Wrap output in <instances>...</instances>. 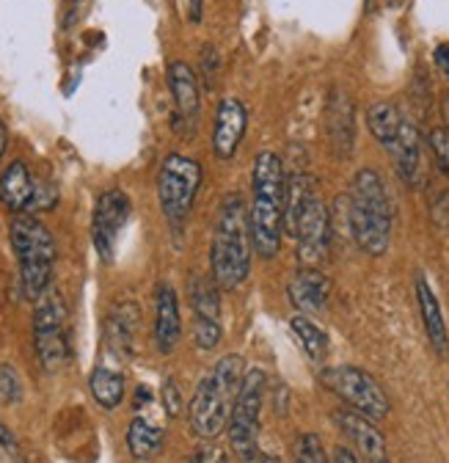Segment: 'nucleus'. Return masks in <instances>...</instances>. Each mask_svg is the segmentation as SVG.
<instances>
[{
    "mask_svg": "<svg viewBox=\"0 0 449 463\" xmlns=\"http://www.w3.org/2000/svg\"><path fill=\"white\" fill-rule=\"evenodd\" d=\"M287 221V171L276 152H259L251 168V241L262 260H273L282 249Z\"/></svg>",
    "mask_w": 449,
    "mask_h": 463,
    "instance_id": "1",
    "label": "nucleus"
},
{
    "mask_svg": "<svg viewBox=\"0 0 449 463\" xmlns=\"http://www.w3.org/2000/svg\"><path fill=\"white\" fill-rule=\"evenodd\" d=\"M254 241L248 207L240 194H227L218 207L212 246H210V268L212 279L220 289H238L251 276Z\"/></svg>",
    "mask_w": 449,
    "mask_h": 463,
    "instance_id": "2",
    "label": "nucleus"
},
{
    "mask_svg": "<svg viewBox=\"0 0 449 463\" xmlns=\"http://www.w3.org/2000/svg\"><path fill=\"white\" fill-rule=\"evenodd\" d=\"M246 362L238 354L223 356L212 364V370L199 381L191 409H188V420L191 428L199 439H218L229 425L232 409L238 402V394L243 389V378H246Z\"/></svg>",
    "mask_w": 449,
    "mask_h": 463,
    "instance_id": "3",
    "label": "nucleus"
},
{
    "mask_svg": "<svg viewBox=\"0 0 449 463\" xmlns=\"http://www.w3.org/2000/svg\"><path fill=\"white\" fill-rule=\"evenodd\" d=\"M345 210H348V229L356 246L372 257L386 254L395 213H391L386 185L375 168H361L353 177L351 194L345 196Z\"/></svg>",
    "mask_w": 449,
    "mask_h": 463,
    "instance_id": "4",
    "label": "nucleus"
},
{
    "mask_svg": "<svg viewBox=\"0 0 449 463\" xmlns=\"http://www.w3.org/2000/svg\"><path fill=\"white\" fill-rule=\"evenodd\" d=\"M9 238L20 262L23 293L31 301H39L50 289L52 265H55V243L50 229L31 213H17L9 226Z\"/></svg>",
    "mask_w": 449,
    "mask_h": 463,
    "instance_id": "5",
    "label": "nucleus"
},
{
    "mask_svg": "<svg viewBox=\"0 0 449 463\" xmlns=\"http://www.w3.org/2000/svg\"><path fill=\"white\" fill-rule=\"evenodd\" d=\"M201 185V165L199 160L188 157V155H168L160 163L157 171V202L160 210L165 215V221L172 223L174 229H180L196 202Z\"/></svg>",
    "mask_w": 449,
    "mask_h": 463,
    "instance_id": "6",
    "label": "nucleus"
},
{
    "mask_svg": "<svg viewBox=\"0 0 449 463\" xmlns=\"http://www.w3.org/2000/svg\"><path fill=\"white\" fill-rule=\"evenodd\" d=\"M265 386H267L265 373L248 370L229 417V444L235 455L246 463L259 460V417L265 405Z\"/></svg>",
    "mask_w": 449,
    "mask_h": 463,
    "instance_id": "7",
    "label": "nucleus"
},
{
    "mask_svg": "<svg viewBox=\"0 0 449 463\" xmlns=\"http://www.w3.org/2000/svg\"><path fill=\"white\" fill-rule=\"evenodd\" d=\"M33 347L44 370H61L70 362L67 307L59 293H47L36 301L33 312Z\"/></svg>",
    "mask_w": 449,
    "mask_h": 463,
    "instance_id": "8",
    "label": "nucleus"
},
{
    "mask_svg": "<svg viewBox=\"0 0 449 463\" xmlns=\"http://www.w3.org/2000/svg\"><path fill=\"white\" fill-rule=\"evenodd\" d=\"M323 383L336 397H342L351 405V411L364 414L372 422H378L388 414V397H386L383 386L369 373H364L353 364H340V367L325 370Z\"/></svg>",
    "mask_w": 449,
    "mask_h": 463,
    "instance_id": "9",
    "label": "nucleus"
},
{
    "mask_svg": "<svg viewBox=\"0 0 449 463\" xmlns=\"http://www.w3.org/2000/svg\"><path fill=\"white\" fill-rule=\"evenodd\" d=\"M290 235L298 243L295 254L304 268H317L325 260L331 235H333V221H331V210L325 207V202L320 196L314 202H309V207L301 213Z\"/></svg>",
    "mask_w": 449,
    "mask_h": 463,
    "instance_id": "10",
    "label": "nucleus"
},
{
    "mask_svg": "<svg viewBox=\"0 0 449 463\" xmlns=\"http://www.w3.org/2000/svg\"><path fill=\"white\" fill-rule=\"evenodd\" d=\"M130 218V199L125 191H105L97 204H94V215H91V241L94 249L99 254V260L110 262L117 254V241L119 232L125 229Z\"/></svg>",
    "mask_w": 449,
    "mask_h": 463,
    "instance_id": "11",
    "label": "nucleus"
},
{
    "mask_svg": "<svg viewBox=\"0 0 449 463\" xmlns=\"http://www.w3.org/2000/svg\"><path fill=\"white\" fill-rule=\"evenodd\" d=\"M168 89L174 97V128L182 136H193L201 113V91H199V78L185 61L168 64Z\"/></svg>",
    "mask_w": 449,
    "mask_h": 463,
    "instance_id": "12",
    "label": "nucleus"
},
{
    "mask_svg": "<svg viewBox=\"0 0 449 463\" xmlns=\"http://www.w3.org/2000/svg\"><path fill=\"white\" fill-rule=\"evenodd\" d=\"M248 128V110L243 99L238 97H223L215 110V125H212V152L220 160H232L243 144Z\"/></svg>",
    "mask_w": 449,
    "mask_h": 463,
    "instance_id": "13",
    "label": "nucleus"
},
{
    "mask_svg": "<svg viewBox=\"0 0 449 463\" xmlns=\"http://www.w3.org/2000/svg\"><path fill=\"white\" fill-rule=\"evenodd\" d=\"M325 133L336 157H348L356 144V110L348 94L333 89L325 105Z\"/></svg>",
    "mask_w": 449,
    "mask_h": 463,
    "instance_id": "14",
    "label": "nucleus"
},
{
    "mask_svg": "<svg viewBox=\"0 0 449 463\" xmlns=\"http://www.w3.org/2000/svg\"><path fill=\"white\" fill-rule=\"evenodd\" d=\"M386 149L391 155V163H395L398 177L408 188H416L422 183V138H419L416 125L408 122V119H403L398 138L391 141Z\"/></svg>",
    "mask_w": 449,
    "mask_h": 463,
    "instance_id": "15",
    "label": "nucleus"
},
{
    "mask_svg": "<svg viewBox=\"0 0 449 463\" xmlns=\"http://www.w3.org/2000/svg\"><path fill=\"white\" fill-rule=\"evenodd\" d=\"M182 336V317H180V301L172 284L157 287L154 298V345L160 354H172Z\"/></svg>",
    "mask_w": 449,
    "mask_h": 463,
    "instance_id": "16",
    "label": "nucleus"
},
{
    "mask_svg": "<svg viewBox=\"0 0 449 463\" xmlns=\"http://www.w3.org/2000/svg\"><path fill=\"white\" fill-rule=\"evenodd\" d=\"M287 296L295 309L301 312H317L328 304L331 296V281L323 270L317 268H301L290 284H287Z\"/></svg>",
    "mask_w": 449,
    "mask_h": 463,
    "instance_id": "17",
    "label": "nucleus"
},
{
    "mask_svg": "<svg viewBox=\"0 0 449 463\" xmlns=\"http://www.w3.org/2000/svg\"><path fill=\"white\" fill-rule=\"evenodd\" d=\"M336 422H340L345 436L353 441V447L369 463H386V441L372 420H367L364 414H356V411H340L336 414Z\"/></svg>",
    "mask_w": 449,
    "mask_h": 463,
    "instance_id": "18",
    "label": "nucleus"
},
{
    "mask_svg": "<svg viewBox=\"0 0 449 463\" xmlns=\"http://www.w3.org/2000/svg\"><path fill=\"white\" fill-rule=\"evenodd\" d=\"M416 304H419V315H422V323H425V331H427V339H430V347L446 359L449 356V336H446V323H444V315H441V304L433 293V287L427 284V279L419 273L416 276Z\"/></svg>",
    "mask_w": 449,
    "mask_h": 463,
    "instance_id": "19",
    "label": "nucleus"
},
{
    "mask_svg": "<svg viewBox=\"0 0 449 463\" xmlns=\"http://www.w3.org/2000/svg\"><path fill=\"white\" fill-rule=\"evenodd\" d=\"M138 320L141 312L133 301H122L110 309L108 323H105V334H108V345L110 351L119 356H130L136 351V334H138Z\"/></svg>",
    "mask_w": 449,
    "mask_h": 463,
    "instance_id": "20",
    "label": "nucleus"
},
{
    "mask_svg": "<svg viewBox=\"0 0 449 463\" xmlns=\"http://www.w3.org/2000/svg\"><path fill=\"white\" fill-rule=\"evenodd\" d=\"M36 196V183L23 160H14L4 174H0V202L14 213L31 210Z\"/></svg>",
    "mask_w": 449,
    "mask_h": 463,
    "instance_id": "21",
    "label": "nucleus"
},
{
    "mask_svg": "<svg viewBox=\"0 0 449 463\" xmlns=\"http://www.w3.org/2000/svg\"><path fill=\"white\" fill-rule=\"evenodd\" d=\"M212 276H193L188 281V296L196 315V323H220V293Z\"/></svg>",
    "mask_w": 449,
    "mask_h": 463,
    "instance_id": "22",
    "label": "nucleus"
},
{
    "mask_svg": "<svg viewBox=\"0 0 449 463\" xmlns=\"http://www.w3.org/2000/svg\"><path fill=\"white\" fill-rule=\"evenodd\" d=\"M400 125H403V116H400V110H398L395 102L380 99V102H372V105L367 108V128H369V133H372L383 146H388L391 141L398 138Z\"/></svg>",
    "mask_w": 449,
    "mask_h": 463,
    "instance_id": "23",
    "label": "nucleus"
},
{
    "mask_svg": "<svg viewBox=\"0 0 449 463\" xmlns=\"http://www.w3.org/2000/svg\"><path fill=\"white\" fill-rule=\"evenodd\" d=\"M127 447L136 460H149L163 447V430L144 417H136L127 428Z\"/></svg>",
    "mask_w": 449,
    "mask_h": 463,
    "instance_id": "24",
    "label": "nucleus"
},
{
    "mask_svg": "<svg viewBox=\"0 0 449 463\" xmlns=\"http://www.w3.org/2000/svg\"><path fill=\"white\" fill-rule=\"evenodd\" d=\"M89 386H91V397L108 411L119 409V402L125 400V378L114 370H108V367H97L91 373Z\"/></svg>",
    "mask_w": 449,
    "mask_h": 463,
    "instance_id": "25",
    "label": "nucleus"
},
{
    "mask_svg": "<svg viewBox=\"0 0 449 463\" xmlns=\"http://www.w3.org/2000/svg\"><path fill=\"white\" fill-rule=\"evenodd\" d=\"M290 328L295 334V339L301 342L304 354L314 362V364H323L325 356H328V336L320 326H314L306 315H295L290 320Z\"/></svg>",
    "mask_w": 449,
    "mask_h": 463,
    "instance_id": "26",
    "label": "nucleus"
},
{
    "mask_svg": "<svg viewBox=\"0 0 449 463\" xmlns=\"http://www.w3.org/2000/svg\"><path fill=\"white\" fill-rule=\"evenodd\" d=\"M427 146L444 177H449V128H433L427 133Z\"/></svg>",
    "mask_w": 449,
    "mask_h": 463,
    "instance_id": "27",
    "label": "nucleus"
},
{
    "mask_svg": "<svg viewBox=\"0 0 449 463\" xmlns=\"http://www.w3.org/2000/svg\"><path fill=\"white\" fill-rule=\"evenodd\" d=\"M295 463H328L323 441L317 433H304L295 449Z\"/></svg>",
    "mask_w": 449,
    "mask_h": 463,
    "instance_id": "28",
    "label": "nucleus"
},
{
    "mask_svg": "<svg viewBox=\"0 0 449 463\" xmlns=\"http://www.w3.org/2000/svg\"><path fill=\"white\" fill-rule=\"evenodd\" d=\"M20 397H23L20 375L14 373V367L0 364V400H4V402H20Z\"/></svg>",
    "mask_w": 449,
    "mask_h": 463,
    "instance_id": "29",
    "label": "nucleus"
},
{
    "mask_svg": "<svg viewBox=\"0 0 449 463\" xmlns=\"http://www.w3.org/2000/svg\"><path fill=\"white\" fill-rule=\"evenodd\" d=\"M163 409L172 420L180 417V411H182V394H180V386L172 378L163 383Z\"/></svg>",
    "mask_w": 449,
    "mask_h": 463,
    "instance_id": "30",
    "label": "nucleus"
},
{
    "mask_svg": "<svg viewBox=\"0 0 449 463\" xmlns=\"http://www.w3.org/2000/svg\"><path fill=\"white\" fill-rule=\"evenodd\" d=\"M201 67H204V80L207 86L212 89L215 78H218V67H220V58H218V50L212 44H204L201 47Z\"/></svg>",
    "mask_w": 449,
    "mask_h": 463,
    "instance_id": "31",
    "label": "nucleus"
},
{
    "mask_svg": "<svg viewBox=\"0 0 449 463\" xmlns=\"http://www.w3.org/2000/svg\"><path fill=\"white\" fill-rule=\"evenodd\" d=\"M182 14L188 23H201V14H204V0H177Z\"/></svg>",
    "mask_w": 449,
    "mask_h": 463,
    "instance_id": "32",
    "label": "nucleus"
},
{
    "mask_svg": "<svg viewBox=\"0 0 449 463\" xmlns=\"http://www.w3.org/2000/svg\"><path fill=\"white\" fill-rule=\"evenodd\" d=\"M191 463H227V455H223V449H218V447H201L191 458Z\"/></svg>",
    "mask_w": 449,
    "mask_h": 463,
    "instance_id": "33",
    "label": "nucleus"
},
{
    "mask_svg": "<svg viewBox=\"0 0 449 463\" xmlns=\"http://www.w3.org/2000/svg\"><path fill=\"white\" fill-rule=\"evenodd\" d=\"M433 61H435V67L441 70V75H446V78H449V42H444V44H438V47H435Z\"/></svg>",
    "mask_w": 449,
    "mask_h": 463,
    "instance_id": "34",
    "label": "nucleus"
},
{
    "mask_svg": "<svg viewBox=\"0 0 449 463\" xmlns=\"http://www.w3.org/2000/svg\"><path fill=\"white\" fill-rule=\"evenodd\" d=\"M17 452V441L12 436V430L0 422V455H14Z\"/></svg>",
    "mask_w": 449,
    "mask_h": 463,
    "instance_id": "35",
    "label": "nucleus"
},
{
    "mask_svg": "<svg viewBox=\"0 0 449 463\" xmlns=\"http://www.w3.org/2000/svg\"><path fill=\"white\" fill-rule=\"evenodd\" d=\"M331 463H359V458H356L353 449H348V447H336Z\"/></svg>",
    "mask_w": 449,
    "mask_h": 463,
    "instance_id": "36",
    "label": "nucleus"
},
{
    "mask_svg": "<svg viewBox=\"0 0 449 463\" xmlns=\"http://www.w3.org/2000/svg\"><path fill=\"white\" fill-rule=\"evenodd\" d=\"M6 144H9V130L4 122H0V157H4V152H6Z\"/></svg>",
    "mask_w": 449,
    "mask_h": 463,
    "instance_id": "37",
    "label": "nucleus"
},
{
    "mask_svg": "<svg viewBox=\"0 0 449 463\" xmlns=\"http://www.w3.org/2000/svg\"><path fill=\"white\" fill-rule=\"evenodd\" d=\"M441 108H444V122H446V128H449V91H444V97H441Z\"/></svg>",
    "mask_w": 449,
    "mask_h": 463,
    "instance_id": "38",
    "label": "nucleus"
},
{
    "mask_svg": "<svg viewBox=\"0 0 449 463\" xmlns=\"http://www.w3.org/2000/svg\"><path fill=\"white\" fill-rule=\"evenodd\" d=\"M383 4H386L388 9H398V6H403V4H406V0H383Z\"/></svg>",
    "mask_w": 449,
    "mask_h": 463,
    "instance_id": "39",
    "label": "nucleus"
},
{
    "mask_svg": "<svg viewBox=\"0 0 449 463\" xmlns=\"http://www.w3.org/2000/svg\"><path fill=\"white\" fill-rule=\"evenodd\" d=\"M259 460L262 463H282V460H276V458H262V455H259Z\"/></svg>",
    "mask_w": 449,
    "mask_h": 463,
    "instance_id": "40",
    "label": "nucleus"
}]
</instances>
